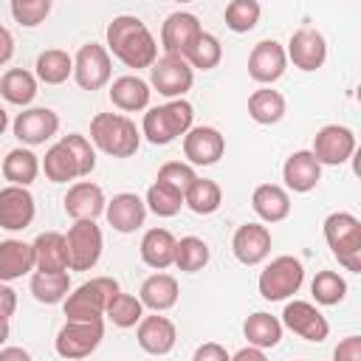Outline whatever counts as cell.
<instances>
[{"mask_svg": "<svg viewBox=\"0 0 361 361\" xmlns=\"http://www.w3.org/2000/svg\"><path fill=\"white\" fill-rule=\"evenodd\" d=\"M302 282H305V265L290 254H279L262 268L257 288L265 302H282L293 296L302 288Z\"/></svg>", "mask_w": 361, "mask_h": 361, "instance_id": "6", "label": "cell"}, {"mask_svg": "<svg viewBox=\"0 0 361 361\" xmlns=\"http://www.w3.org/2000/svg\"><path fill=\"white\" fill-rule=\"evenodd\" d=\"M135 327H138L135 338H138V347L144 353H149V355H166V353H172L175 338H178V330H175V324L166 316H158V313L155 316H141V322Z\"/></svg>", "mask_w": 361, "mask_h": 361, "instance_id": "23", "label": "cell"}, {"mask_svg": "<svg viewBox=\"0 0 361 361\" xmlns=\"http://www.w3.org/2000/svg\"><path fill=\"white\" fill-rule=\"evenodd\" d=\"M37 79L45 85H62L68 76H73V56L62 48H48L37 56Z\"/></svg>", "mask_w": 361, "mask_h": 361, "instance_id": "34", "label": "cell"}, {"mask_svg": "<svg viewBox=\"0 0 361 361\" xmlns=\"http://www.w3.org/2000/svg\"><path fill=\"white\" fill-rule=\"evenodd\" d=\"M147 209L158 217H175L183 206V192H178L175 186L164 183V180H155L149 189H147Z\"/></svg>", "mask_w": 361, "mask_h": 361, "instance_id": "40", "label": "cell"}, {"mask_svg": "<svg viewBox=\"0 0 361 361\" xmlns=\"http://www.w3.org/2000/svg\"><path fill=\"white\" fill-rule=\"evenodd\" d=\"M104 316H107L116 327L127 330V327H135V324L141 322V316H144V305H141L138 296H133V293H121V290H118V293L110 299Z\"/></svg>", "mask_w": 361, "mask_h": 361, "instance_id": "42", "label": "cell"}, {"mask_svg": "<svg viewBox=\"0 0 361 361\" xmlns=\"http://www.w3.org/2000/svg\"><path fill=\"white\" fill-rule=\"evenodd\" d=\"M310 293H313L316 305H324V307L338 305L347 296V279L336 271H319L310 282Z\"/></svg>", "mask_w": 361, "mask_h": 361, "instance_id": "41", "label": "cell"}, {"mask_svg": "<svg viewBox=\"0 0 361 361\" xmlns=\"http://www.w3.org/2000/svg\"><path fill=\"white\" fill-rule=\"evenodd\" d=\"M149 96H152L149 85L141 76H133V73L118 76L110 85V102L124 113H138V110L149 107Z\"/></svg>", "mask_w": 361, "mask_h": 361, "instance_id": "26", "label": "cell"}, {"mask_svg": "<svg viewBox=\"0 0 361 361\" xmlns=\"http://www.w3.org/2000/svg\"><path fill=\"white\" fill-rule=\"evenodd\" d=\"M42 172H45V178L51 183H68V180L82 178L79 175V166H76V161L71 155V149L62 141H56L54 147H48V152L42 158Z\"/></svg>", "mask_w": 361, "mask_h": 361, "instance_id": "36", "label": "cell"}, {"mask_svg": "<svg viewBox=\"0 0 361 361\" xmlns=\"http://www.w3.org/2000/svg\"><path fill=\"white\" fill-rule=\"evenodd\" d=\"M34 268L37 271H68V243L59 231H42L34 243Z\"/></svg>", "mask_w": 361, "mask_h": 361, "instance_id": "27", "label": "cell"}, {"mask_svg": "<svg viewBox=\"0 0 361 361\" xmlns=\"http://www.w3.org/2000/svg\"><path fill=\"white\" fill-rule=\"evenodd\" d=\"M288 59L293 62V68L299 71H316L324 65L327 59V39L322 31L305 25L299 31L290 34V42H288Z\"/></svg>", "mask_w": 361, "mask_h": 361, "instance_id": "15", "label": "cell"}, {"mask_svg": "<svg viewBox=\"0 0 361 361\" xmlns=\"http://www.w3.org/2000/svg\"><path fill=\"white\" fill-rule=\"evenodd\" d=\"M102 338H104V319H96V322L65 319L54 347H56V355L62 358H87L90 353H96Z\"/></svg>", "mask_w": 361, "mask_h": 361, "instance_id": "9", "label": "cell"}, {"mask_svg": "<svg viewBox=\"0 0 361 361\" xmlns=\"http://www.w3.org/2000/svg\"><path fill=\"white\" fill-rule=\"evenodd\" d=\"M71 290L68 271H34L31 274V296L39 305H59Z\"/></svg>", "mask_w": 361, "mask_h": 361, "instance_id": "30", "label": "cell"}, {"mask_svg": "<svg viewBox=\"0 0 361 361\" xmlns=\"http://www.w3.org/2000/svg\"><path fill=\"white\" fill-rule=\"evenodd\" d=\"M14 310H17V290L8 282H0V316L11 319Z\"/></svg>", "mask_w": 361, "mask_h": 361, "instance_id": "49", "label": "cell"}, {"mask_svg": "<svg viewBox=\"0 0 361 361\" xmlns=\"http://www.w3.org/2000/svg\"><path fill=\"white\" fill-rule=\"evenodd\" d=\"M316 161L322 166H341L353 158L355 152V133L344 124H324L313 135V149Z\"/></svg>", "mask_w": 361, "mask_h": 361, "instance_id": "11", "label": "cell"}, {"mask_svg": "<svg viewBox=\"0 0 361 361\" xmlns=\"http://www.w3.org/2000/svg\"><path fill=\"white\" fill-rule=\"evenodd\" d=\"M223 203V192L214 180L209 178H195L192 186L183 192V206H189L195 214H214Z\"/></svg>", "mask_w": 361, "mask_h": 361, "instance_id": "37", "label": "cell"}, {"mask_svg": "<svg viewBox=\"0 0 361 361\" xmlns=\"http://www.w3.org/2000/svg\"><path fill=\"white\" fill-rule=\"evenodd\" d=\"M0 96L17 107L31 104L37 96V76L31 71H23V68H8L0 79Z\"/></svg>", "mask_w": 361, "mask_h": 361, "instance_id": "32", "label": "cell"}, {"mask_svg": "<svg viewBox=\"0 0 361 361\" xmlns=\"http://www.w3.org/2000/svg\"><path fill=\"white\" fill-rule=\"evenodd\" d=\"M34 271V248L23 240L0 243V282H14Z\"/></svg>", "mask_w": 361, "mask_h": 361, "instance_id": "28", "label": "cell"}, {"mask_svg": "<svg viewBox=\"0 0 361 361\" xmlns=\"http://www.w3.org/2000/svg\"><path fill=\"white\" fill-rule=\"evenodd\" d=\"M14 56V37L6 25H0V65H6Z\"/></svg>", "mask_w": 361, "mask_h": 361, "instance_id": "50", "label": "cell"}, {"mask_svg": "<svg viewBox=\"0 0 361 361\" xmlns=\"http://www.w3.org/2000/svg\"><path fill=\"white\" fill-rule=\"evenodd\" d=\"M107 51L127 68H149L158 59V42L152 31L144 25V20L133 14H118L107 23Z\"/></svg>", "mask_w": 361, "mask_h": 361, "instance_id": "1", "label": "cell"}, {"mask_svg": "<svg viewBox=\"0 0 361 361\" xmlns=\"http://www.w3.org/2000/svg\"><path fill=\"white\" fill-rule=\"evenodd\" d=\"M248 116L257 124H276L285 116V96L271 87H259L248 96Z\"/></svg>", "mask_w": 361, "mask_h": 361, "instance_id": "35", "label": "cell"}, {"mask_svg": "<svg viewBox=\"0 0 361 361\" xmlns=\"http://www.w3.org/2000/svg\"><path fill=\"white\" fill-rule=\"evenodd\" d=\"M104 217L118 234H133L147 220V203L135 192H118L104 203Z\"/></svg>", "mask_w": 361, "mask_h": 361, "instance_id": "18", "label": "cell"}, {"mask_svg": "<svg viewBox=\"0 0 361 361\" xmlns=\"http://www.w3.org/2000/svg\"><path fill=\"white\" fill-rule=\"evenodd\" d=\"M90 141L113 158H130L138 152L141 144V133L138 127L121 116V113H99L90 121Z\"/></svg>", "mask_w": 361, "mask_h": 361, "instance_id": "3", "label": "cell"}, {"mask_svg": "<svg viewBox=\"0 0 361 361\" xmlns=\"http://www.w3.org/2000/svg\"><path fill=\"white\" fill-rule=\"evenodd\" d=\"M192 358H195V361H228L231 353H228L223 344H217V341H206V344H200V347L195 350Z\"/></svg>", "mask_w": 361, "mask_h": 361, "instance_id": "47", "label": "cell"}, {"mask_svg": "<svg viewBox=\"0 0 361 361\" xmlns=\"http://www.w3.org/2000/svg\"><path fill=\"white\" fill-rule=\"evenodd\" d=\"M175 237L172 231L166 228H149L144 237H141V259L144 265L155 268V271H164L175 262Z\"/></svg>", "mask_w": 361, "mask_h": 361, "instance_id": "29", "label": "cell"}, {"mask_svg": "<svg viewBox=\"0 0 361 361\" xmlns=\"http://www.w3.org/2000/svg\"><path fill=\"white\" fill-rule=\"evenodd\" d=\"M118 282L113 276H93L90 282H82L73 293L68 290V296L62 299L65 307V319H76V322H96L104 319V310L110 305V299L118 293Z\"/></svg>", "mask_w": 361, "mask_h": 361, "instance_id": "4", "label": "cell"}, {"mask_svg": "<svg viewBox=\"0 0 361 361\" xmlns=\"http://www.w3.org/2000/svg\"><path fill=\"white\" fill-rule=\"evenodd\" d=\"M175 3H192V0H175Z\"/></svg>", "mask_w": 361, "mask_h": 361, "instance_id": "55", "label": "cell"}, {"mask_svg": "<svg viewBox=\"0 0 361 361\" xmlns=\"http://www.w3.org/2000/svg\"><path fill=\"white\" fill-rule=\"evenodd\" d=\"M104 192L93 180H76L65 195V214L73 220H96L104 214Z\"/></svg>", "mask_w": 361, "mask_h": 361, "instance_id": "22", "label": "cell"}, {"mask_svg": "<svg viewBox=\"0 0 361 361\" xmlns=\"http://www.w3.org/2000/svg\"><path fill=\"white\" fill-rule=\"evenodd\" d=\"M6 127H8V116H6V110L0 107V135L6 133Z\"/></svg>", "mask_w": 361, "mask_h": 361, "instance_id": "54", "label": "cell"}, {"mask_svg": "<svg viewBox=\"0 0 361 361\" xmlns=\"http://www.w3.org/2000/svg\"><path fill=\"white\" fill-rule=\"evenodd\" d=\"M231 251L243 265H259L271 254V231L262 223H243L231 237Z\"/></svg>", "mask_w": 361, "mask_h": 361, "instance_id": "19", "label": "cell"}, {"mask_svg": "<svg viewBox=\"0 0 361 361\" xmlns=\"http://www.w3.org/2000/svg\"><path fill=\"white\" fill-rule=\"evenodd\" d=\"M336 361H361V338L358 336H347L338 347H336Z\"/></svg>", "mask_w": 361, "mask_h": 361, "instance_id": "48", "label": "cell"}, {"mask_svg": "<svg viewBox=\"0 0 361 361\" xmlns=\"http://www.w3.org/2000/svg\"><path fill=\"white\" fill-rule=\"evenodd\" d=\"M34 214H37V203H34V195L28 192V186L8 183L0 189V228L23 231L31 226Z\"/></svg>", "mask_w": 361, "mask_h": 361, "instance_id": "14", "label": "cell"}, {"mask_svg": "<svg viewBox=\"0 0 361 361\" xmlns=\"http://www.w3.org/2000/svg\"><path fill=\"white\" fill-rule=\"evenodd\" d=\"M39 175V158L28 147H17L3 158V178L17 186H31Z\"/></svg>", "mask_w": 361, "mask_h": 361, "instance_id": "33", "label": "cell"}, {"mask_svg": "<svg viewBox=\"0 0 361 361\" xmlns=\"http://www.w3.org/2000/svg\"><path fill=\"white\" fill-rule=\"evenodd\" d=\"M195 121V107L180 96V99H169L166 104H158V107H149L144 113V124H141V135L155 144V147H164V144H172L178 135H183Z\"/></svg>", "mask_w": 361, "mask_h": 361, "instance_id": "2", "label": "cell"}, {"mask_svg": "<svg viewBox=\"0 0 361 361\" xmlns=\"http://www.w3.org/2000/svg\"><path fill=\"white\" fill-rule=\"evenodd\" d=\"M8 3H11L14 20L20 25H25V28H34V25H39L48 17L54 0H8Z\"/></svg>", "mask_w": 361, "mask_h": 361, "instance_id": "45", "label": "cell"}, {"mask_svg": "<svg viewBox=\"0 0 361 361\" xmlns=\"http://www.w3.org/2000/svg\"><path fill=\"white\" fill-rule=\"evenodd\" d=\"M223 152H226V138L217 127L200 124L183 133V155L189 158L192 166H212L223 158Z\"/></svg>", "mask_w": 361, "mask_h": 361, "instance_id": "13", "label": "cell"}, {"mask_svg": "<svg viewBox=\"0 0 361 361\" xmlns=\"http://www.w3.org/2000/svg\"><path fill=\"white\" fill-rule=\"evenodd\" d=\"M200 20L189 11H175L164 20L161 25V48L164 54H178L183 56L189 51V45L195 42V37L200 34Z\"/></svg>", "mask_w": 361, "mask_h": 361, "instance_id": "20", "label": "cell"}, {"mask_svg": "<svg viewBox=\"0 0 361 361\" xmlns=\"http://www.w3.org/2000/svg\"><path fill=\"white\" fill-rule=\"evenodd\" d=\"M183 59H186L192 68H197V71H212V68H217L220 59H223V45H220V39H217L214 34L200 31V34L195 37V42L189 45V51L183 54Z\"/></svg>", "mask_w": 361, "mask_h": 361, "instance_id": "38", "label": "cell"}, {"mask_svg": "<svg viewBox=\"0 0 361 361\" xmlns=\"http://www.w3.org/2000/svg\"><path fill=\"white\" fill-rule=\"evenodd\" d=\"M59 130V116L51 107H28L14 118V135L25 147H39Z\"/></svg>", "mask_w": 361, "mask_h": 361, "instance_id": "17", "label": "cell"}, {"mask_svg": "<svg viewBox=\"0 0 361 361\" xmlns=\"http://www.w3.org/2000/svg\"><path fill=\"white\" fill-rule=\"evenodd\" d=\"M259 14H262V8L257 0H231L226 6V25L234 34H248L257 28Z\"/></svg>", "mask_w": 361, "mask_h": 361, "instance_id": "43", "label": "cell"}, {"mask_svg": "<svg viewBox=\"0 0 361 361\" xmlns=\"http://www.w3.org/2000/svg\"><path fill=\"white\" fill-rule=\"evenodd\" d=\"M324 240L338 259L353 274H361V223L350 212H333L324 217Z\"/></svg>", "mask_w": 361, "mask_h": 361, "instance_id": "5", "label": "cell"}, {"mask_svg": "<svg viewBox=\"0 0 361 361\" xmlns=\"http://www.w3.org/2000/svg\"><path fill=\"white\" fill-rule=\"evenodd\" d=\"M14 358L28 361V358H31V353H28V350H23V347H0V361H14Z\"/></svg>", "mask_w": 361, "mask_h": 361, "instance_id": "52", "label": "cell"}, {"mask_svg": "<svg viewBox=\"0 0 361 361\" xmlns=\"http://www.w3.org/2000/svg\"><path fill=\"white\" fill-rule=\"evenodd\" d=\"M65 243H68L71 271H90L99 262L102 248H104V237L96 220H73V226L65 234Z\"/></svg>", "mask_w": 361, "mask_h": 361, "instance_id": "7", "label": "cell"}, {"mask_svg": "<svg viewBox=\"0 0 361 361\" xmlns=\"http://www.w3.org/2000/svg\"><path fill=\"white\" fill-rule=\"evenodd\" d=\"M195 178H197V175H195L192 164H183V161H166V164L158 169V178H155V180H164V183L175 186L178 192H186V189L192 186Z\"/></svg>", "mask_w": 361, "mask_h": 361, "instance_id": "46", "label": "cell"}, {"mask_svg": "<svg viewBox=\"0 0 361 361\" xmlns=\"http://www.w3.org/2000/svg\"><path fill=\"white\" fill-rule=\"evenodd\" d=\"M113 73V62H110V51L99 42H87L76 51L73 56V79L82 90H102L110 82Z\"/></svg>", "mask_w": 361, "mask_h": 361, "instance_id": "10", "label": "cell"}, {"mask_svg": "<svg viewBox=\"0 0 361 361\" xmlns=\"http://www.w3.org/2000/svg\"><path fill=\"white\" fill-rule=\"evenodd\" d=\"M178 296H180L178 279L172 274H161V271L152 274V276H147L141 282V290H138L141 305L149 307V310H155V313H164V310L175 307L178 305Z\"/></svg>", "mask_w": 361, "mask_h": 361, "instance_id": "24", "label": "cell"}, {"mask_svg": "<svg viewBox=\"0 0 361 361\" xmlns=\"http://www.w3.org/2000/svg\"><path fill=\"white\" fill-rule=\"evenodd\" d=\"M8 336H11V327H8V319H3L0 316V347L8 341Z\"/></svg>", "mask_w": 361, "mask_h": 361, "instance_id": "53", "label": "cell"}, {"mask_svg": "<svg viewBox=\"0 0 361 361\" xmlns=\"http://www.w3.org/2000/svg\"><path fill=\"white\" fill-rule=\"evenodd\" d=\"M288 68V54L276 39H262L248 54V76L259 85H274Z\"/></svg>", "mask_w": 361, "mask_h": 361, "instance_id": "16", "label": "cell"}, {"mask_svg": "<svg viewBox=\"0 0 361 361\" xmlns=\"http://www.w3.org/2000/svg\"><path fill=\"white\" fill-rule=\"evenodd\" d=\"M282 330H285L282 322H279L276 316L265 313V310L251 313V316L245 319V324H243L245 341H248V344H257V347H262V350L276 347V344L282 341Z\"/></svg>", "mask_w": 361, "mask_h": 361, "instance_id": "31", "label": "cell"}, {"mask_svg": "<svg viewBox=\"0 0 361 361\" xmlns=\"http://www.w3.org/2000/svg\"><path fill=\"white\" fill-rule=\"evenodd\" d=\"M279 322H282V327H288L290 333H296L305 341H316L319 344V341H324L330 336V324L322 316V310L313 302H305V299L288 302Z\"/></svg>", "mask_w": 361, "mask_h": 361, "instance_id": "12", "label": "cell"}, {"mask_svg": "<svg viewBox=\"0 0 361 361\" xmlns=\"http://www.w3.org/2000/svg\"><path fill=\"white\" fill-rule=\"evenodd\" d=\"M251 209L262 223H279L290 214V195L276 183H259L251 195Z\"/></svg>", "mask_w": 361, "mask_h": 361, "instance_id": "25", "label": "cell"}, {"mask_svg": "<svg viewBox=\"0 0 361 361\" xmlns=\"http://www.w3.org/2000/svg\"><path fill=\"white\" fill-rule=\"evenodd\" d=\"M59 141L71 149V155H73V161H76V166H79V175H82V178H87V175L96 169V149H93V144H90L82 133L62 135Z\"/></svg>", "mask_w": 361, "mask_h": 361, "instance_id": "44", "label": "cell"}, {"mask_svg": "<svg viewBox=\"0 0 361 361\" xmlns=\"http://www.w3.org/2000/svg\"><path fill=\"white\" fill-rule=\"evenodd\" d=\"M209 257H212V251H209L206 240L189 234V237H180L175 243V262L172 265H178V271L195 274V271H203L209 265Z\"/></svg>", "mask_w": 361, "mask_h": 361, "instance_id": "39", "label": "cell"}, {"mask_svg": "<svg viewBox=\"0 0 361 361\" xmlns=\"http://www.w3.org/2000/svg\"><path fill=\"white\" fill-rule=\"evenodd\" d=\"M231 358H234V361H262V358H265V350L257 347V344H245V347H240L237 353H231Z\"/></svg>", "mask_w": 361, "mask_h": 361, "instance_id": "51", "label": "cell"}, {"mask_svg": "<svg viewBox=\"0 0 361 361\" xmlns=\"http://www.w3.org/2000/svg\"><path fill=\"white\" fill-rule=\"evenodd\" d=\"M282 180L290 192H310L316 189V183L322 180V164L316 161V155L310 149H296L288 155L285 166H282Z\"/></svg>", "mask_w": 361, "mask_h": 361, "instance_id": "21", "label": "cell"}, {"mask_svg": "<svg viewBox=\"0 0 361 361\" xmlns=\"http://www.w3.org/2000/svg\"><path fill=\"white\" fill-rule=\"evenodd\" d=\"M149 85L166 99H180L195 85V68L178 54H164L149 65Z\"/></svg>", "mask_w": 361, "mask_h": 361, "instance_id": "8", "label": "cell"}]
</instances>
